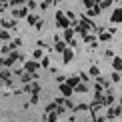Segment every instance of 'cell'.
I'll use <instances>...</instances> for the list:
<instances>
[{
  "label": "cell",
  "mask_w": 122,
  "mask_h": 122,
  "mask_svg": "<svg viewBox=\"0 0 122 122\" xmlns=\"http://www.w3.org/2000/svg\"><path fill=\"white\" fill-rule=\"evenodd\" d=\"M38 68H40V64H38V60H34V58H32V60H28V62L24 64V70H26V72H32V74L36 72Z\"/></svg>",
  "instance_id": "obj_1"
},
{
  "label": "cell",
  "mask_w": 122,
  "mask_h": 122,
  "mask_svg": "<svg viewBox=\"0 0 122 122\" xmlns=\"http://www.w3.org/2000/svg\"><path fill=\"white\" fill-rule=\"evenodd\" d=\"M60 90H62L64 96H70V94H72V86H68V84H60Z\"/></svg>",
  "instance_id": "obj_2"
},
{
  "label": "cell",
  "mask_w": 122,
  "mask_h": 122,
  "mask_svg": "<svg viewBox=\"0 0 122 122\" xmlns=\"http://www.w3.org/2000/svg\"><path fill=\"white\" fill-rule=\"evenodd\" d=\"M64 62H70V60H72V52H70V50H64Z\"/></svg>",
  "instance_id": "obj_3"
},
{
  "label": "cell",
  "mask_w": 122,
  "mask_h": 122,
  "mask_svg": "<svg viewBox=\"0 0 122 122\" xmlns=\"http://www.w3.org/2000/svg\"><path fill=\"white\" fill-rule=\"evenodd\" d=\"M40 66H42V68H50V60H48L46 56H44L42 60H40Z\"/></svg>",
  "instance_id": "obj_4"
},
{
  "label": "cell",
  "mask_w": 122,
  "mask_h": 122,
  "mask_svg": "<svg viewBox=\"0 0 122 122\" xmlns=\"http://www.w3.org/2000/svg\"><path fill=\"white\" fill-rule=\"evenodd\" d=\"M8 38H10V34L6 30H0V40H8Z\"/></svg>",
  "instance_id": "obj_5"
},
{
  "label": "cell",
  "mask_w": 122,
  "mask_h": 122,
  "mask_svg": "<svg viewBox=\"0 0 122 122\" xmlns=\"http://www.w3.org/2000/svg\"><path fill=\"white\" fill-rule=\"evenodd\" d=\"M38 58H40V60L44 58V56H42V50H34V60H38Z\"/></svg>",
  "instance_id": "obj_6"
},
{
  "label": "cell",
  "mask_w": 122,
  "mask_h": 122,
  "mask_svg": "<svg viewBox=\"0 0 122 122\" xmlns=\"http://www.w3.org/2000/svg\"><path fill=\"white\" fill-rule=\"evenodd\" d=\"M20 44H22V40H20V38H14L12 40V48H18Z\"/></svg>",
  "instance_id": "obj_7"
},
{
  "label": "cell",
  "mask_w": 122,
  "mask_h": 122,
  "mask_svg": "<svg viewBox=\"0 0 122 122\" xmlns=\"http://www.w3.org/2000/svg\"><path fill=\"white\" fill-rule=\"evenodd\" d=\"M26 12H28V10L22 8V10H18V12H14V16H26Z\"/></svg>",
  "instance_id": "obj_8"
},
{
  "label": "cell",
  "mask_w": 122,
  "mask_h": 122,
  "mask_svg": "<svg viewBox=\"0 0 122 122\" xmlns=\"http://www.w3.org/2000/svg\"><path fill=\"white\" fill-rule=\"evenodd\" d=\"M66 84H68V86H76V84H78V78H70Z\"/></svg>",
  "instance_id": "obj_9"
},
{
  "label": "cell",
  "mask_w": 122,
  "mask_h": 122,
  "mask_svg": "<svg viewBox=\"0 0 122 122\" xmlns=\"http://www.w3.org/2000/svg\"><path fill=\"white\" fill-rule=\"evenodd\" d=\"M56 50H58V52H64V50H66V46H64L62 42H58V44H56Z\"/></svg>",
  "instance_id": "obj_10"
},
{
  "label": "cell",
  "mask_w": 122,
  "mask_h": 122,
  "mask_svg": "<svg viewBox=\"0 0 122 122\" xmlns=\"http://www.w3.org/2000/svg\"><path fill=\"white\" fill-rule=\"evenodd\" d=\"M46 120H48V122H54V120H56V114H52V112H50V114L46 116Z\"/></svg>",
  "instance_id": "obj_11"
},
{
  "label": "cell",
  "mask_w": 122,
  "mask_h": 122,
  "mask_svg": "<svg viewBox=\"0 0 122 122\" xmlns=\"http://www.w3.org/2000/svg\"><path fill=\"white\" fill-rule=\"evenodd\" d=\"M38 102V94H32V98H30V104H36Z\"/></svg>",
  "instance_id": "obj_12"
},
{
  "label": "cell",
  "mask_w": 122,
  "mask_h": 122,
  "mask_svg": "<svg viewBox=\"0 0 122 122\" xmlns=\"http://www.w3.org/2000/svg\"><path fill=\"white\" fill-rule=\"evenodd\" d=\"M28 22H30V24H34V22H38V20H36V16H28Z\"/></svg>",
  "instance_id": "obj_13"
},
{
  "label": "cell",
  "mask_w": 122,
  "mask_h": 122,
  "mask_svg": "<svg viewBox=\"0 0 122 122\" xmlns=\"http://www.w3.org/2000/svg\"><path fill=\"white\" fill-rule=\"evenodd\" d=\"M24 2V0H12V4H14V6H16V4H22Z\"/></svg>",
  "instance_id": "obj_14"
},
{
  "label": "cell",
  "mask_w": 122,
  "mask_h": 122,
  "mask_svg": "<svg viewBox=\"0 0 122 122\" xmlns=\"http://www.w3.org/2000/svg\"><path fill=\"white\" fill-rule=\"evenodd\" d=\"M0 66H4V60H0Z\"/></svg>",
  "instance_id": "obj_15"
}]
</instances>
